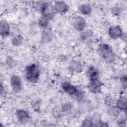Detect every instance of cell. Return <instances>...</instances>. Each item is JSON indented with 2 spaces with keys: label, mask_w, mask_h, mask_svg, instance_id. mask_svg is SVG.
<instances>
[{
  "label": "cell",
  "mask_w": 127,
  "mask_h": 127,
  "mask_svg": "<svg viewBox=\"0 0 127 127\" xmlns=\"http://www.w3.org/2000/svg\"><path fill=\"white\" fill-rule=\"evenodd\" d=\"M73 69L77 72H80L82 70L81 64L79 62H74L72 64Z\"/></svg>",
  "instance_id": "cell-18"
},
{
  "label": "cell",
  "mask_w": 127,
  "mask_h": 127,
  "mask_svg": "<svg viewBox=\"0 0 127 127\" xmlns=\"http://www.w3.org/2000/svg\"><path fill=\"white\" fill-rule=\"evenodd\" d=\"M22 42V39L20 36H16L12 40V44L16 46L21 45Z\"/></svg>",
  "instance_id": "cell-19"
},
{
  "label": "cell",
  "mask_w": 127,
  "mask_h": 127,
  "mask_svg": "<svg viewBox=\"0 0 127 127\" xmlns=\"http://www.w3.org/2000/svg\"><path fill=\"white\" fill-rule=\"evenodd\" d=\"M15 115L17 120L21 123H25L27 122L30 119L28 113L23 109L17 110L15 112Z\"/></svg>",
  "instance_id": "cell-8"
},
{
  "label": "cell",
  "mask_w": 127,
  "mask_h": 127,
  "mask_svg": "<svg viewBox=\"0 0 127 127\" xmlns=\"http://www.w3.org/2000/svg\"><path fill=\"white\" fill-rule=\"evenodd\" d=\"M121 110L116 107H111L108 109V112L110 116L112 117H116L119 116Z\"/></svg>",
  "instance_id": "cell-14"
},
{
  "label": "cell",
  "mask_w": 127,
  "mask_h": 127,
  "mask_svg": "<svg viewBox=\"0 0 127 127\" xmlns=\"http://www.w3.org/2000/svg\"><path fill=\"white\" fill-rule=\"evenodd\" d=\"M79 12L84 15L90 14L91 12V8L90 6L87 4H80L78 7Z\"/></svg>",
  "instance_id": "cell-13"
},
{
  "label": "cell",
  "mask_w": 127,
  "mask_h": 127,
  "mask_svg": "<svg viewBox=\"0 0 127 127\" xmlns=\"http://www.w3.org/2000/svg\"><path fill=\"white\" fill-rule=\"evenodd\" d=\"M10 85L14 92H19L22 89V81L20 77L15 74L12 75L10 78Z\"/></svg>",
  "instance_id": "cell-4"
},
{
  "label": "cell",
  "mask_w": 127,
  "mask_h": 127,
  "mask_svg": "<svg viewBox=\"0 0 127 127\" xmlns=\"http://www.w3.org/2000/svg\"><path fill=\"white\" fill-rule=\"evenodd\" d=\"M10 26L8 23L4 21L1 20L0 22V33L1 37H5L9 35Z\"/></svg>",
  "instance_id": "cell-10"
},
{
  "label": "cell",
  "mask_w": 127,
  "mask_h": 127,
  "mask_svg": "<svg viewBox=\"0 0 127 127\" xmlns=\"http://www.w3.org/2000/svg\"><path fill=\"white\" fill-rule=\"evenodd\" d=\"M6 63L7 66L10 67H12L16 65V62L14 61L11 58H8L6 60Z\"/></svg>",
  "instance_id": "cell-22"
},
{
  "label": "cell",
  "mask_w": 127,
  "mask_h": 127,
  "mask_svg": "<svg viewBox=\"0 0 127 127\" xmlns=\"http://www.w3.org/2000/svg\"><path fill=\"white\" fill-rule=\"evenodd\" d=\"M52 39L51 35L47 32H45L42 36V40L45 42H48Z\"/></svg>",
  "instance_id": "cell-21"
},
{
  "label": "cell",
  "mask_w": 127,
  "mask_h": 127,
  "mask_svg": "<svg viewBox=\"0 0 127 127\" xmlns=\"http://www.w3.org/2000/svg\"><path fill=\"white\" fill-rule=\"evenodd\" d=\"M40 73V69L38 66L36 64H31L26 67L25 76L28 82L35 83L39 79Z\"/></svg>",
  "instance_id": "cell-2"
},
{
  "label": "cell",
  "mask_w": 127,
  "mask_h": 127,
  "mask_svg": "<svg viewBox=\"0 0 127 127\" xmlns=\"http://www.w3.org/2000/svg\"><path fill=\"white\" fill-rule=\"evenodd\" d=\"M87 75L89 79L94 78H98L99 72L97 69L93 66H90L87 70Z\"/></svg>",
  "instance_id": "cell-12"
},
{
  "label": "cell",
  "mask_w": 127,
  "mask_h": 127,
  "mask_svg": "<svg viewBox=\"0 0 127 127\" xmlns=\"http://www.w3.org/2000/svg\"><path fill=\"white\" fill-rule=\"evenodd\" d=\"M113 103V99L112 97L109 96H107L105 98V104H107L108 106L111 105V104Z\"/></svg>",
  "instance_id": "cell-24"
},
{
  "label": "cell",
  "mask_w": 127,
  "mask_h": 127,
  "mask_svg": "<svg viewBox=\"0 0 127 127\" xmlns=\"http://www.w3.org/2000/svg\"><path fill=\"white\" fill-rule=\"evenodd\" d=\"M121 81L122 82V84L123 85V87H126V83H127V78L126 76H123L121 78Z\"/></svg>",
  "instance_id": "cell-25"
},
{
  "label": "cell",
  "mask_w": 127,
  "mask_h": 127,
  "mask_svg": "<svg viewBox=\"0 0 127 127\" xmlns=\"http://www.w3.org/2000/svg\"><path fill=\"white\" fill-rule=\"evenodd\" d=\"M68 5L66 3L62 1L55 2L54 5V11L58 13H64L68 10Z\"/></svg>",
  "instance_id": "cell-9"
},
{
  "label": "cell",
  "mask_w": 127,
  "mask_h": 127,
  "mask_svg": "<svg viewBox=\"0 0 127 127\" xmlns=\"http://www.w3.org/2000/svg\"><path fill=\"white\" fill-rule=\"evenodd\" d=\"M82 127H91L93 126L92 117H86L82 122Z\"/></svg>",
  "instance_id": "cell-17"
},
{
  "label": "cell",
  "mask_w": 127,
  "mask_h": 127,
  "mask_svg": "<svg viewBox=\"0 0 127 127\" xmlns=\"http://www.w3.org/2000/svg\"><path fill=\"white\" fill-rule=\"evenodd\" d=\"M92 36V31L90 30H85L82 31L80 35V39L82 40H86Z\"/></svg>",
  "instance_id": "cell-15"
},
{
  "label": "cell",
  "mask_w": 127,
  "mask_h": 127,
  "mask_svg": "<svg viewBox=\"0 0 127 127\" xmlns=\"http://www.w3.org/2000/svg\"><path fill=\"white\" fill-rule=\"evenodd\" d=\"M108 33L110 37L115 40L121 38L123 35V31L118 25L111 26L109 29Z\"/></svg>",
  "instance_id": "cell-6"
},
{
  "label": "cell",
  "mask_w": 127,
  "mask_h": 127,
  "mask_svg": "<svg viewBox=\"0 0 127 127\" xmlns=\"http://www.w3.org/2000/svg\"><path fill=\"white\" fill-rule=\"evenodd\" d=\"M118 124L120 126H124V124H126V120H124L123 119H122V120H120L119 121V122H118Z\"/></svg>",
  "instance_id": "cell-26"
},
{
  "label": "cell",
  "mask_w": 127,
  "mask_h": 127,
  "mask_svg": "<svg viewBox=\"0 0 127 127\" xmlns=\"http://www.w3.org/2000/svg\"><path fill=\"white\" fill-rule=\"evenodd\" d=\"M86 25L85 19L81 16H76L73 19V26L78 31H83Z\"/></svg>",
  "instance_id": "cell-7"
},
{
  "label": "cell",
  "mask_w": 127,
  "mask_h": 127,
  "mask_svg": "<svg viewBox=\"0 0 127 127\" xmlns=\"http://www.w3.org/2000/svg\"><path fill=\"white\" fill-rule=\"evenodd\" d=\"M97 52L98 55L108 63H112L115 60V54L111 47L107 44L102 43L100 44Z\"/></svg>",
  "instance_id": "cell-1"
},
{
  "label": "cell",
  "mask_w": 127,
  "mask_h": 127,
  "mask_svg": "<svg viewBox=\"0 0 127 127\" xmlns=\"http://www.w3.org/2000/svg\"><path fill=\"white\" fill-rule=\"evenodd\" d=\"M63 90L66 94L73 97L77 100H81L83 98V94L82 91L75 86L68 82H64L61 85Z\"/></svg>",
  "instance_id": "cell-3"
},
{
  "label": "cell",
  "mask_w": 127,
  "mask_h": 127,
  "mask_svg": "<svg viewBox=\"0 0 127 127\" xmlns=\"http://www.w3.org/2000/svg\"><path fill=\"white\" fill-rule=\"evenodd\" d=\"M116 107L121 111H126L127 109V99L125 97H120L116 102Z\"/></svg>",
  "instance_id": "cell-11"
},
{
  "label": "cell",
  "mask_w": 127,
  "mask_h": 127,
  "mask_svg": "<svg viewBox=\"0 0 127 127\" xmlns=\"http://www.w3.org/2000/svg\"><path fill=\"white\" fill-rule=\"evenodd\" d=\"M49 19H50L48 17L42 16L39 19V25L43 27H47L48 26Z\"/></svg>",
  "instance_id": "cell-16"
},
{
  "label": "cell",
  "mask_w": 127,
  "mask_h": 127,
  "mask_svg": "<svg viewBox=\"0 0 127 127\" xmlns=\"http://www.w3.org/2000/svg\"><path fill=\"white\" fill-rule=\"evenodd\" d=\"M71 107V105L70 103L69 102L65 103L62 106V110L64 111H67L70 109Z\"/></svg>",
  "instance_id": "cell-23"
},
{
  "label": "cell",
  "mask_w": 127,
  "mask_h": 127,
  "mask_svg": "<svg viewBox=\"0 0 127 127\" xmlns=\"http://www.w3.org/2000/svg\"><path fill=\"white\" fill-rule=\"evenodd\" d=\"M102 83L98 78L89 79L88 85L89 90L93 93H98L101 91Z\"/></svg>",
  "instance_id": "cell-5"
},
{
  "label": "cell",
  "mask_w": 127,
  "mask_h": 127,
  "mask_svg": "<svg viewBox=\"0 0 127 127\" xmlns=\"http://www.w3.org/2000/svg\"><path fill=\"white\" fill-rule=\"evenodd\" d=\"M111 12L115 16H118L122 12V9L119 6H114L111 9Z\"/></svg>",
  "instance_id": "cell-20"
}]
</instances>
